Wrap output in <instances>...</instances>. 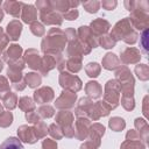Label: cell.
<instances>
[{
  "mask_svg": "<svg viewBox=\"0 0 149 149\" xmlns=\"http://www.w3.org/2000/svg\"><path fill=\"white\" fill-rule=\"evenodd\" d=\"M58 81H59V85L64 90L73 92V93H76L79 90H81V86H83L81 80L76 74H72V73H70L68 71H62L61 72Z\"/></svg>",
  "mask_w": 149,
  "mask_h": 149,
  "instance_id": "277c9868",
  "label": "cell"
},
{
  "mask_svg": "<svg viewBox=\"0 0 149 149\" xmlns=\"http://www.w3.org/2000/svg\"><path fill=\"white\" fill-rule=\"evenodd\" d=\"M8 63V68H14V69H17L20 71H22L26 66V63L22 58H19V59H14V61H9L7 62Z\"/></svg>",
  "mask_w": 149,
  "mask_h": 149,
  "instance_id": "ee69618b",
  "label": "cell"
},
{
  "mask_svg": "<svg viewBox=\"0 0 149 149\" xmlns=\"http://www.w3.org/2000/svg\"><path fill=\"white\" fill-rule=\"evenodd\" d=\"M62 130H63V136H65L68 139L74 137V128H73V126H69V127L62 128Z\"/></svg>",
  "mask_w": 149,
  "mask_h": 149,
  "instance_id": "f5cc1de1",
  "label": "cell"
},
{
  "mask_svg": "<svg viewBox=\"0 0 149 149\" xmlns=\"http://www.w3.org/2000/svg\"><path fill=\"white\" fill-rule=\"evenodd\" d=\"M76 100H77V94L76 93L64 90L61 93V95L56 99L55 106L59 109H70V108L74 107Z\"/></svg>",
  "mask_w": 149,
  "mask_h": 149,
  "instance_id": "5b68a950",
  "label": "cell"
},
{
  "mask_svg": "<svg viewBox=\"0 0 149 149\" xmlns=\"http://www.w3.org/2000/svg\"><path fill=\"white\" fill-rule=\"evenodd\" d=\"M121 105L127 111H132L134 109L135 107V102H134V99L133 97H128V95H122L121 98Z\"/></svg>",
  "mask_w": 149,
  "mask_h": 149,
  "instance_id": "b9f144b4",
  "label": "cell"
},
{
  "mask_svg": "<svg viewBox=\"0 0 149 149\" xmlns=\"http://www.w3.org/2000/svg\"><path fill=\"white\" fill-rule=\"evenodd\" d=\"M21 19L24 23H33L37 19V9L33 5H27L23 3L22 12H21Z\"/></svg>",
  "mask_w": 149,
  "mask_h": 149,
  "instance_id": "2e32d148",
  "label": "cell"
},
{
  "mask_svg": "<svg viewBox=\"0 0 149 149\" xmlns=\"http://www.w3.org/2000/svg\"><path fill=\"white\" fill-rule=\"evenodd\" d=\"M22 7H23V2H21V1L7 0V1L3 2V9H5V12L8 13L9 15L14 16V17L21 16Z\"/></svg>",
  "mask_w": 149,
  "mask_h": 149,
  "instance_id": "ac0fdd59",
  "label": "cell"
},
{
  "mask_svg": "<svg viewBox=\"0 0 149 149\" xmlns=\"http://www.w3.org/2000/svg\"><path fill=\"white\" fill-rule=\"evenodd\" d=\"M77 36L81 42L86 43L91 49L98 47V38L92 34V31L90 30V28L87 26L79 27L77 30Z\"/></svg>",
  "mask_w": 149,
  "mask_h": 149,
  "instance_id": "ba28073f",
  "label": "cell"
},
{
  "mask_svg": "<svg viewBox=\"0 0 149 149\" xmlns=\"http://www.w3.org/2000/svg\"><path fill=\"white\" fill-rule=\"evenodd\" d=\"M74 120V116L72 114V112L68 111V109H61L55 118L56 123L61 127V128H65L69 126H72V122Z\"/></svg>",
  "mask_w": 149,
  "mask_h": 149,
  "instance_id": "9a60e30c",
  "label": "cell"
},
{
  "mask_svg": "<svg viewBox=\"0 0 149 149\" xmlns=\"http://www.w3.org/2000/svg\"><path fill=\"white\" fill-rule=\"evenodd\" d=\"M8 41H9V38L7 37V35H5V34L0 35V52H2L3 49L7 47Z\"/></svg>",
  "mask_w": 149,
  "mask_h": 149,
  "instance_id": "db71d44e",
  "label": "cell"
},
{
  "mask_svg": "<svg viewBox=\"0 0 149 149\" xmlns=\"http://www.w3.org/2000/svg\"><path fill=\"white\" fill-rule=\"evenodd\" d=\"M64 34H65V36H66L68 42L77 38V30H74L73 28H68V29L64 31Z\"/></svg>",
  "mask_w": 149,
  "mask_h": 149,
  "instance_id": "816d5d0a",
  "label": "cell"
},
{
  "mask_svg": "<svg viewBox=\"0 0 149 149\" xmlns=\"http://www.w3.org/2000/svg\"><path fill=\"white\" fill-rule=\"evenodd\" d=\"M0 149H24L21 141L14 136H10L8 139H6L1 144H0Z\"/></svg>",
  "mask_w": 149,
  "mask_h": 149,
  "instance_id": "4316f807",
  "label": "cell"
},
{
  "mask_svg": "<svg viewBox=\"0 0 149 149\" xmlns=\"http://www.w3.org/2000/svg\"><path fill=\"white\" fill-rule=\"evenodd\" d=\"M33 129H34V133H35L37 140L45 137V135H47V133H48V126H47L45 122H43L42 120L38 121V122H36V123L34 125Z\"/></svg>",
  "mask_w": 149,
  "mask_h": 149,
  "instance_id": "4dcf8cb0",
  "label": "cell"
},
{
  "mask_svg": "<svg viewBox=\"0 0 149 149\" xmlns=\"http://www.w3.org/2000/svg\"><path fill=\"white\" fill-rule=\"evenodd\" d=\"M30 31H31L35 36L41 37V36H43V35L45 34V28H44V26H43L41 22L35 21V22L30 23Z\"/></svg>",
  "mask_w": 149,
  "mask_h": 149,
  "instance_id": "74e56055",
  "label": "cell"
},
{
  "mask_svg": "<svg viewBox=\"0 0 149 149\" xmlns=\"http://www.w3.org/2000/svg\"><path fill=\"white\" fill-rule=\"evenodd\" d=\"M85 92L90 99H99L102 95V87L98 81H88L85 85Z\"/></svg>",
  "mask_w": 149,
  "mask_h": 149,
  "instance_id": "ffe728a7",
  "label": "cell"
},
{
  "mask_svg": "<svg viewBox=\"0 0 149 149\" xmlns=\"http://www.w3.org/2000/svg\"><path fill=\"white\" fill-rule=\"evenodd\" d=\"M135 73L137 74V77L142 80H147L148 79V66L146 64H139L135 66Z\"/></svg>",
  "mask_w": 149,
  "mask_h": 149,
  "instance_id": "60d3db41",
  "label": "cell"
},
{
  "mask_svg": "<svg viewBox=\"0 0 149 149\" xmlns=\"http://www.w3.org/2000/svg\"><path fill=\"white\" fill-rule=\"evenodd\" d=\"M81 5H83L84 9H85L87 13H91V14L97 13V12L99 10V8H100V2H99V1H97V0L85 1V2H83Z\"/></svg>",
  "mask_w": 149,
  "mask_h": 149,
  "instance_id": "d590c367",
  "label": "cell"
},
{
  "mask_svg": "<svg viewBox=\"0 0 149 149\" xmlns=\"http://www.w3.org/2000/svg\"><path fill=\"white\" fill-rule=\"evenodd\" d=\"M121 92L120 84L115 79H109L105 85L104 101L108 105L111 109H114L119 105V94Z\"/></svg>",
  "mask_w": 149,
  "mask_h": 149,
  "instance_id": "3957f363",
  "label": "cell"
},
{
  "mask_svg": "<svg viewBox=\"0 0 149 149\" xmlns=\"http://www.w3.org/2000/svg\"><path fill=\"white\" fill-rule=\"evenodd\" d=\"M91 121L87 118H78L74 123V137L78 140H85L88 136V129Z\"/></svg>",
  "mask_w": 149,
  "mask_h": 149,
  "instance_id": "30bf717a",
  "label": "cell"
},
{
  "mask_svg": "<svg viewBox=\"0 0 149 149\" xmlns=\"http://www.w3.org/2000/svg\"><path fill=\"white\" fill-rule=\"evenodd\" d=\"M10 92L9 90V83L7 80L6 77L0 76V99L2 100L5 98V95H7Z\"/></svg>",
  "mask_w": 149,
  "mask_h": 149,
  "instance_id": "ab89813d",
  "label": "cell"
},
{
  "mask_svg": "<svg viewBox=\"0 0 149 149\" xmlns=\"http://www.w3.org/2000/svg\"><path fill=\"white\" fill-rule=\"evenodd\" d=\"M23 79L26 81V85H28L30 88H36L37 86L41 85V81H42L41 76L36 72H29V73L24 74Z\"/></svg>",
  "mask_w": 149,
  "mask_h": 149,
  "instance_id": "cb8c5ba5",
  "label": "cell"
},
{
  "mask_svg": "<svg viewBox=\"0 0 149 149\" xmlns=\"http://www.w3.org/2000/svg\"><path fill=\"white\" fill-rule=\"evenodd\" d=\"M50 6L52 10L57 13H66L70 9V3L69 0H50Z\"/></svg>",
  "mask_w": 149,
  "mask_h": 149,
  "instance_id": "d4e9b609",
  "label": "cell"
},
{
  "mask_svg": "<svg viewBox=\"0 0 149 149\" xmlns=\"http://www.w3.org/2000/svg\"><path fill=\"white\" fill-rule=\"evenodd\" d=\"M121 149H144V146L140 140H126L121 144Z\"/></svg>",
  "mask_w": 149,
  "mask_h": 149,
  "instance_id": "8d00e7d4",
  "label": "cell"
},
{
  "mask_svg": "<svg viewBox=\"0 0 149 149\" xmlns=\"http://www.w3.org/2000/svg\"><path fill=\"white\" fill-rule=\"evenodd\" d=\"M100 146L98 144V143H95L94 141H92V140H87V141H85L81 146H80V149H98Z\"/></svg>",
  "mask_w": 149,
  "mask_h": 149,
  "instance_id": "f907efd6",
  "label": "cell"
},
{
  "mask_svg": "<svg viewBox=\"0 0 149 149\" xmlns=\"http://www.w3.org/2000/svg\"><path fill=\"white\" fill-rule=\"evenodd\" d=\"M21 54H22L21 45H19V44H12V45H9L8 50L3 54V59L6 62L19 59V58H21Z\"/></svg>",
  "mask_w": 149,
  "mask_h": 149,
  "instance_id": "7402d4cb",
  "label": "cell"
},
{
  "mask_svg": "<svg viewBox=\"0 0 149 149\" xmlns=\"http://www.w3.org/2000/svg\"><path fill=\"white\" fill-rule=\"evenodd\" d=\"M26 86H27V85H26L24 79H22V80L17 81V83L12 84V87H13L15 91H22V90H24V87H26Z\"/></svg>",
  "mask_w": 149,
  "mask_h": 149,
  "instance_id": "11a10c76",
  "label": "cell"
},
{
  "mask_svg": "<svg viewBox=\"0 0 149 149\" xmlns=\"http://www.w3.org/2000/svg\"><path fill=\"white\" fill-rule=\"evenodd\" d=\"M126 140H140V135L136 133V130H129L126 135Z\"/></svg>",
  "mask_w": 149,
  "mask_h": 149,
  "instance_id": "9f6ffc18",
  "label": "cell"
},
{
  "mask_svg": "<svg viewBox=\"0 0 149 149\" xmlns=\"http://www.w3.org/2000/svg\"><path fill=\"white\" fill-rule=\"evenodd\" d=\"M115 41L109 36V34H105L98 38V45L100 44L104 49H111L115 47Z\"/></svg>",
  "mask_w": 149,
  "mask_h": 149,
  "instance_id": "1f68e13d",
  "label": "cell"
},
{
  "mask_svg": "<svg viewBox=\"0 0 149 149\" xmlns=\"http://www.w3.org/2000/svg\"><path fill=\"white\" fill-rule=\"evenodd\" d=\"M65 68L68 69V72L77 73L81 69V57H70L65 62Z\"/></svg>",
  "mask_w": 149,
  "mask_h": 149,
  "instance_id": "603a6c76",
  "label": "cell"
},
{
  "mask_svg": "<svg viewBox=\"0 0 149 149\" xmlns=\"http://www.w3.org/2000/svg\"><path fill=\"white\" fill-rule=\"evenodd\" d=\"M17 135H19V140L29 144H33L35 142H37V137L34 133L33 127H29L27 125H22L17 128Z\"/></svg>",
  "mask_w": 149,
  "mask_h": 149,
  "instance_id": "7c38bea8",
  "label": "cell"
},
{
  "mask_svg": "<svg viewBox=\"0 0 149 149\" xmlns=\"http://www.w3.org/2000/svg\"><path fill=\"white\" fill-rule=\"evenodd\" d=\"M101 64H102V68H105L106 70H115V69H118V68L120 66L121 62H120L119 57H118L115 54H113V52H107V54L104 56Z\"/></svg>",
  "mask_w": 149,
  "mask_h": 149,
  "instance_id": "44dd1931",
  "label": "cell"
},
{
  "mask_svg": "<svg viewBox=\"0 0 149 149\" xmlns=\"http://www.w3.org/2000/svg\"><path fill=\"white\" fill-rule=\"evenodd\" d=\"M2 19H3V10L0 8V22L2 21Z\"/></svg>",
  "mask_w": 149,
  "mask_h": 149,
  "instance_id": "6f0895ef",
  "label": "cell"
},
{
  "mask_svg": "<svg viewBox=\"0 0 149 149\" xmlns=\"http://www.w3.org/2000/svg\"><path fill=\"white\" fill-rule=\"evenodd\" d=\"M55 98V92L51 87L49 86H43L37 88L34 92V101L37 102L38 105H44L50 102Z\"/></svg>",
  "mask_w": 149,
  "mask_h": 149,
  "instance_id": "52a82bcc",
  "label": "cell"
},
{
  "mask_svg": "<svg viewBox=\"0 0 149 149\" xmlns=\"http://www.w3.org/2000/svg\"><path fill=\"white\" fill-rule=\"evenodd\" d=\"M26 120L29 122V123H36L38 121H41V116L38 115L37 111H31V112H28L26 113Z\"/></svg>",
  "mask_w": 149,
  "mask_h": 149,
  "instance_id": "f6af8a7d",
  "label": "cell"
},
{
  "mask_svg": "<svg viewBox=\"0 0 149 149\" xmlns=\"http://www.w3.org/2000/svg\"><path fill=\"white\" fill-rule=\"evenodd\" d=\"M109 36L116 42L120 40H123L127 44H134L139 37L137 33L134 30L130 21L128 17H125L115 23V26L112 28V31Z\"/></svg>",
  "mask_w": 149,
  "mask_h": 149,
  "instance_id": "7a4b0ae2",
  "label": "cell"
},
{
  "mask_svg": "<svg viewBox=\"0 0 149 149\" xmlns=\"http://www.w3.org/2000/svg\"><path fill=\"white\" fill-rule=\"evenodd\" d=\"M22 31V23L19 20H12L6 27V35L12 41H17Z\"/></svg>",
  "mask_w": 149,
  "mask_h": 149,
  "instance_id": "5bb4252c",
  "label": "cell"
},
{
  "mask_svg": "<svg viewBox=\"0 0 149 149\" xmlns=\"http://www.w3.org/2000/svg\"><path fill=\"white\" fill-rule=\"evenodd\" d=\"M17 102H19V108L22 109L26 113L31 112V111H35V101L30 97H27V95L21 97Z\"/></svg>",
  "mask_w": 149,
  "mask_h": 149,
  "instance_id": "484cf974",
  "label": "cell"
},
{
  "mask_svg": "<svg viewBox=\"0 0 149 149\" xmlns=\"http://www.w3.org/2000/svg\"><path fill=\"white\" fill-rule=\"evenodd\" d=\"M56 68V55H50V54H44L42 57V65L40 69V73L44 77L48 76L49 71Z\"/></svg>",
  "mask_w": 149,
  "mask_h": 149,
  "instance_id": "e0dca14e",
  "label": "cell"
},
{
  "mask_svg": "<svg viewBox=\"0 0 149 149\" xmlns=\"http://www.w3.org/2000/svg\"><path fill=\"white\" fill-rule=\"evenodd\" d=\"M48 133L55 140H61L63 137V130H62V128L57 123H51L48 127Z\"/></svg>",
  "mask_w": 149,
  "mask_h": 149,
  "instance_id": "e575fe53",
  "label": "cell"
},
{
  "mask_svg": "<svg viewBox=\"0 0 149 149\" xmlns=\"http://www.w3.org/2000/svg\"><path fill=\"white\" fill-rule=\"evenodd\" d=\"M108 126L114 132H121L125 127H126V122L122 118H119V116H113L109 119L108 121Z\"/></svg>",
  "mask_w": 149,
  "mask_h": 149,
  "instance_id": "f1b7e54d",
  "label": "cell"
},
{
  "mask_svg": "<svg viewBox=\"0 0 149 149\" xmlns=\"http://www.w3.org/2000/svg\"><path fill=\"white\" fill-rule=\"evenodd\" d=\"M13 122V114L12 112H3L1 115H0V127L2 128H7L12 125Z\"/></svg>",
  "mask_w": 149,
  "mask_h": 149,
  "instance_id": "f35d334b",
  "label": "cell"
},
{
  "mask_svg": "<svg viewBox=\"0 0 149 149\" xmlns=\"http://www.w3.org/2000/svg\"><path fill=\"white\" fill-rule=\"evenodd\" d=\"M3 113V108H2V105H0V115Z\"/></svg>",
  "mask_w": 149,
  "mask_h": 149,
  "instance_id": "91938a15",
  "label": "cell"
},
{
  "mask_svg": "<svg viewBox=\"0 0 149 149\" xmlns=\"http://www.w3.org/2000/svg\"><path fill=\"white\" fill-rule=\"evenodd\" d=\"M1 3H2V1H1V0H0V6H1Z\"/></svg>",
  "mask_w": 149,
  "mask_h": 149,
  "instance_id": "94428289",
  "label": "cell"
},
{
  "mask_svg": "<svg viewBox=\"0 0 149 149\" xmlns=\"http://www.w3.org/2000/svg\"><path fill=\"white\" fill-rule=\"evenodd\" d=\"M147 36H148V29H144L142 31V35H141V41H140V45H141V49L143 50L144 54L148 52V42H147Z\"/></svg>",
  "mask_w": 149,
  "mask_h": 149,
  "instance_id": "7dc6e473",
  "label": "cell"
},
{
  "mask_svg": "<svg viewBox=\"0 0 149 149\" xmlns=\"http://www.w3.org/2000/svg\"><path fill=\"white\" fill-rule=\"evenodd\" d=\"M40 20L42 24H48V26H61L63 23V16L62 14L50 9L48 12L40 13Z\"/></svg>",
  "mask_w": 149,
  "mask_h": 149,
  "instance_id": "8fae6325",
  "label": "cell"
},
{
  "mask_svg": "<svg viewBox=\"0 0 149 149\" xmlns=\"http://www.w3.org/2000/svg\"><path fill=\"white\" fill-rule=\"evenodd\" d=\"M104 134H105V127L101 123H93V125L90 126L88 136L87 137L100 146L101 144V141L100 140H101V137H102Z\"/></svg>",
  "mask_w": 149,
  "mask_h": 149,
  "instance_id": "d6986e66",
  "label": "cell"
},
{
  "mask_svg": "<svg viewBox=\"0 0 149 149\" xmlns=\"http://www.w3.org/2000/svg\"><path fill=\"white\" fill-rule=\"evenodd\" d=\"M37 113H38V115H40L41 118H43V119H48V118L54 116V114H55V109H54V107H51L50 105L47 104V105H42L41 107H38Z\"/></svg>",
  "mask_w": 149,
  "mask_h": 149,
  "instance_id": "836d02e7",
  "label": "cell"
},
{
  "mask_svg": "<svg viewBox=\"0 0 149 149\" xmlns=\"http://www.w3.org/2000/svg\"><path fill=\"white\" fill-rule=\"evenodd\" d=\"M66 42V36L62 29L51 28L41 42V50L44 54L58 55L62 54V51L65 49Z\"/></svg>",
  "mask_w": 149,
  "mask_h": 149,
  "instance_id": "6da1fadb",
  "label": "cell"
},
{
  "mask_svg": "<svg viewBox=\"0 0 149 149\" xmlns=\"http://www.w3.org/2000/svg\"><path fill=\"white\" fill-rule=\"evenodd\" d=\"M23 61L24 63L33 70H38L41 69V65H42V57L40 56L38 51L36 49H28L26 50L24 52V56H23Z\"/></svg>",
  "mask_w": 149,
  "mask_h": 149,
  "instance_id": "8992f818",
  "label": "cell"
},
{
  "mask_svg": "<svg viewBox=\"0 0 149 149\" xmlns=\"http://www.w3.org/2000/svg\"><path fill=\"white\" fill-rule=\"evenodd\" d=\"M35 5H36V8L40 10V13L48 12V10L52 9L50 6V0H37Z\"/></svg>",
  "mask_w": 149,
  "mask_h": 149,
  "instance_id": "7bdbcfd3",
  "label": "cell"
},
{
  "mask_svg": "<svg viewBox=\"0 0 149 149\" xmlns=\"http://www.w3.org/2000/svg\"><path fill=\"white\" fill-rule=\"evenodd\" d=\"M88 28H90V30L92 31V34H93L97 38H99L100 36L105 35V34L109 30L111 23H109L107 20L99 17V19L93 20V21L91 22V24H90Z\"/></svg>",
  "mask_w": 149,
  "mask_h": 149,
  "instance_id": "9c48e42d",
  "label": "cell"
},
{
  "mask_svg": "<svg viewBox=\"0 0 149 149\" xmlns=\"http://www.w3.org/2000/svg\"><path fill=\"white\" fill-rule=\"evenodd\" d=\"M78 15H79V12H78L77 8H74V9L70 8L66 13L63 14V19H65L68 21H73V20H76L78 17Z\"/></svg>",
  "mask_w": 149,
  "mask_h": 149,
  "instance_id": "bcb514c9",
  "label": "cell"
},
{
  "mask_svg": "<svg viewBox=\"0 0 149 149\" xmlns=\"http://www.w3.org/2000/svg\"><path fill=\"white\" fill-rule=\"evenodd\" d=\"M42 149H57V142L51 139H45L42 142Z\"/></svg>",
  "mask_w": 149,
  "mask_h": 149,
  "instance_id": "681fc988",
  "label": "cell"
},
{
  "mask_svg": "<svg viewBox=\"0 0 149 149\" xmlns=\"http://www.w3.org/2000/svg\"><path fill=\"white\" fill-rule=\"evenodd\" d=\"M100 6H102L104 9H107V10H113L116 6H118V2L115 0H104L100 2Z\"/></svg>",
  "mask_w": 149,
  "mask_h": 149,
  "instance_id": "c3c4849f",
  "label": "cell"
},
{
  "mask_svg": "<svg viewBox=\"0 0 149 149\" xmlns=\"http://www.w3.org/2000/svg\"><path fill=\"white\" fill-rule=\"evenodd\" d=\"M2 102H3V106L8 111H12L17 105V95L15 93H13V92H9L7 95H5V98L2 99Z\"/></svg>",
  "mask_w": 149,
  "mask_h": 149,
  "instance_id": "83f0119b",
  "label": "cell"
},
{
  "mask_svg": "<svg viewBox=\"0 0 149 149\" xmlns=\"http://www.w3.org/2000/svg\"><path fill=\"white\" fill-rule=\"evenodd\" d=\"M100 71H101V66L97 63V62H91L88 63L86 66H85V72L88 77L91 78H95L100 74Z\"/></svg>",
  "mask_w": 149,
  "mask_h": 149,
  "instance_id": "f546056e",
  "label": "cell"
},
{
  "mask_svg": "<svg viewBox=\"0 0 149 149\" xmlns=\"http://www.w3.org/2000/svg\"><path fill=\"white\" fill-rule=\"evenodd\" d=\"M7 76H8L9 80L12 81V84L17 83V81L23 79V74L21 73V71L17 70V69H14V68H8L7 69Z\"/></svg>",
  "mask_w": 149,
  "mask_h": 149,
  "instance_id": "d6a6232c",
  "label": "cell"
},
{
  "mask_svg": "<svg viewBox=\"0 0 149 149\" xmlns=\"http://www.w3.org/2000/svg\"><path fill=\"white\" fill-rule=\"evenodd\" d=\"M3 69V62L0 59V72H1V70Z\"/></svg>",
  "mask_w": 149,
  "mask_h": 149,
  "instance_id": "680465c9",
  "label": "cell"
},
{
  "mask_svg": "<svg viewBox=\"0 0 149 149\" xmlns=\"http://www.w3.org/2000/svg\"><path fill=\"white\" fill-rule=\"evenodd\" d=\"M140 58H141V55L136 48H127L121 52V56L119 59L123 64H134V63H137Z\"/></svg>",
  "mask_w": 149,
  "mask_h": 149,
  "instance_id": "4fadbf2b",
  "label": "cell"
}]
</instances>
